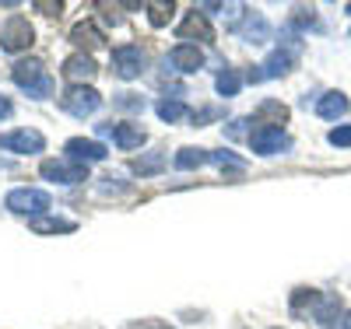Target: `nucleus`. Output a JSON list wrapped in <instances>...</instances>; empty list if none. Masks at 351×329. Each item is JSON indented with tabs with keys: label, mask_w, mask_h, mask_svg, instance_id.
I'll return each mask as SVG.
<instances>
[{
	"label": "nucleus",
	"mask_w": 351,
	"mask_h": 329,
	"mask_svg": "<svg viewBox=\"0 0 351 329\" xmlns=\"http://www.w3.org/2000/svg\"><path fill=\"white\" fill-rule=\"evenodd\" d=\"M176 32H180V39H200V42H211L215 39V28L208 25V18L204 14H186L183 21H180V28H176Z\"/></svg>",
	"instance_id": "nucleus-13"
},
{
	"label": "nucleus",
	"mask_w": 351,
	"mask_h": 329,
	"mask_svg": "<svg viewBox=\"0 0 351 329\" xmlns=\"http://www.w3.org/2000/svg\"><path fill=\"white\" fill-rule=\"evenodd\" d=\"M144 11H148V18H152L155 28H162V25L172 18V4H162V0H148V4H144Z\"/></svg>",
	"instance_id": "nucleus-26"
},
{
	"label": "nucleus",
	"mask_w": 351,
	"mask_h": 329,
	"mask_svg": "<svg viewBox=\"0 0 351 329\" xmlns=\"http://www.w3.org/2000/svg\"><path fill=\"white\" fill-rule=\"evenodd\" d=\"M211 161H215V165H221V168H225V165H232V168H243V165H246L239 155L225 151V147H221V151H211Z\"/></svg>",
	"instance_id": "nucleus-27"
},
{
	"label": "nucleus",
	"mask_w": 351,
	"mask_h": 329,
	"mask_svg": "<svg viewBox=\"0 0 351 329\" xmlns=\"http://www.w3.org/2000/svg\"><path fill=\"white\" fill-rule=\"evenodd\" d=\"M64 74H67L71 81H92V77L99 74V67H95V60H92V56L74 53V56L64 60Z\"/></svg>",
	"instance_id": "nucleus-14"
},
{
	"label": "nucleus",
	"mask_w": 351,
	"mask_h": 329,
	"mask_svg": "<svg viewBox=\"0 0 351 329\" xmlns=\"http://www.w3.org/2000/svg\"><path fill=\"white\" fill-rule=\"evenodd\" d=\"M236 36H243L246 42H267L271 39V25H267V18H263L260 11H253V14H246L236 25Z\"/></svg>",
	"instance_id": "nucleus-11"
},
{
	"label": "nucleus",
	"mask_w": 351,
	"mask_h": 329,
	"mask_svg": "<svg viewBox=\"0 0 351 329\" xmlns=\"http://www.w3.org/2000/svg\"><path fill=\"white\" fill-rule=\"evenodd\" d=\"M11 112H14V105H11V102H8L4 95H0V119H8Z\"/></svg>",
	"instance_id": "nucleus-33"
},
{
	"label": "nucleus",
	"mask_w": 351,
	"mask_h": 329,
	"mask_svg": "<svg viewBox=\"0 0 351 329\" xmlns=\"http://www.w3.org/2000/svg\"><path fill=\"white\" fill-rule=\"evenodd\" d=\"M60 109L71 112V116H77V119H88V116H95V112L102 109V95L95 92V88L74 84V88H67V92H64Z\"/></svg>",
	"instance_id": "nucleus-2"
},
{
	"label": "nucleus",
	"mask_w": 351,
	"mask_h": 329,
	"mask_svg": "<svg viewBox=\"0 0 351 329\" xmlns=\"http://www.w3.org/2000/svg\"><path fill=\"white\" fill-rule=\"evenodd\" d=\"M228 137H246V119H232V127H228Z\"/></svg>",
	"instance_id": "nucleus-32"
},
{
	"label": "nucleus",
	"mask_w": 351,
	"mask_h": 329,
	"mask_svg": "<svg viewBox=\"0 0 351 329\" xmlns=\"http://www.w3.org/2000/svg\"><path fill=\"white\" fill-rule=\"evenodd\" d=\"M67 155H71V161L88 165V161H102L109 151H106V144H102V140H84V137H74V140H67Z\"/></svg>",
	"instance_id": "nucleus-10"
},
{
	"label": "nucleus",
	"mask_w": 351,
	"mask_h": 329,
	"mask_svg": "<svg viewBox=\"0 0 351 329\" xmlns=\"http://www.w3.org/2000/svg\"><path fill=\"white\" fill-rule=\"evenodd\" d=\"M316 112L324 116V119H341V116L348 112V98H344L341 92H327L324 98L316 102Z\"/></svg>",
	"instance_id": "nucleus-20"
},
{
	"label": "nucleus",
	"mask_w": 351,
	"mask_h": 329,
	"mask_svg": "<svg viewBox=\"0 0 351 329\" xmlns=\"http://www.w3.org/2000/svg\"><path fill=\"white\" fill-rule=\"evenodd\" d=\"M155 112H158V119H165V123H176V119H183L186 116V105L180 102V98H165V102H158L155 105Z\"/></svg>",
	"instance_id": "nucleus-24"
},
{
	"label": "nucleus",
	"mask_w": 351,
	"mask_h": 329,
	"mask_svg": "<svg viewBox=\"0 0 351 329\" xmlns=\"http://www.w3.org/2000/svg\"><path fill=\"white\" fill-rule=\"evenodd\" d=\"M116 105L130 109V112H141V109H144V98H141V95H116Z\"/></svg>",
	"instance_id": "nucleus-29"
},
{
	"label": "nucleus",
	"mask_w": 351,
	"mask_h": 329,
	"mask_svg": "<svg viewBox=\"0 0 351 329\" xmlns=\"http://www.w3.org/2000/svg\"><path fill=\"white\" fill-rule=\"evenodd\" d=\"M0 147L14 151V155H43L46 140L36 130H14V133H0Z\"/></svg>",
	"instance_id": "nucleus-9"
},
{
	"label": "nucleus",
	"mask_w": 351,
	"mask_h": 329,
	"mask_svg": "<svg viewBox=\"0 0 351 329\" xmlns=\"http://www.w3.org/2000/svg\"><path fill=\"white\" fill-rule=\"evenodd\" d=\"M253 119H256L260 127H278V130H281V123H288V109H285L281 102H263Z\"/></svg>",
	"instance_id": "nucleus-17"
},
{
	"label": "nucleus",
	"mask_w": 351,
	"mask_h": 329,
	"mask_svg": "<svg viewBox=\"0 0 351 329\" xmlns=\"http://www.w3.org/2000/svg\"><path fill=\"white\" fill-rule=\"evenodd\" d=\"M250 147H253L256 155L271 158V155H281L285 147H288V137H285V130H278V127H256V130L250 133Z\"/></svg>",
	"instance_id": "nucleus-8"
},
{
	"label": "nucleus",
	"mask_w": 351,
	"mask_h": 329,
	"mask_svg": "<svg viewBox=\"0 0 351 329\" xmlns=\"http://www.w3.org/2000/svg\"><path fill=\"white\" fill-rule=\"evenodd\" d=\"M36 11H43V14H60L64 11V4H60V0H36Z\"/></svg>",
	"instance_id": "nucleus-30"
},
{
	"label": "nucleus",
	"mask_w": 351,
	"mask_h": 329,
	"mask_svg": "<svg viewBox=\"0 0 351 329\" xmlns=\"http://www.w3.org/2000/svg\"><path fill=\"white\" fill-rule=\"evenodd\" d=\"M291 64H295V53H288V49H274L267 60H263L260 74H263V77H285V74L291 70Z\"/></svg>",
	"instance_id": "nucleus-16"
},
{
	"label": "nucleus",
	"mask_w": 351,
	"mask_h": 329,
	"mask_svg": "<svg viewBox=\"0 0 351 329\" xmlns=\"http://www.w3.org/2000/svg\"><path fill=\"white\" fill-rule=\"evenodd\" d=\"M319 302H324V294H319V291L299 287L295 294H291V312H295V315H306V312H313V315H316Z\"/></svg>",
	"instance_id": "nucleus-19"
},
{
	"label": "nucleus",
	"mask_w": 351,
	"mask_h": 329,
	"mask_svg": "<svg viewBox=\"0 0 351 329\" xmlns=\"http://www.w3.org/2000/svg\"><path fill=\"white\" fill-rule=\"evenodd\" d=\"M215 88H218V95L232 98V95H239V88H243V77H239L236 70H221V74H218V81H215Z\"/></svg>",
	"instance_id": "nucleus-23"
},
{
	"label": "nucleus",
	"mask_w": 351,
	"mask_h": 329,
	"mask_svg": "<svg viewBox=\"0 0 351 329\" xmlns=\"http://www.w3.org/2000/svg\"><path fill=\"white\" fill-rule=\"evenodd\" d=\"M71 42H74L77 49H99L106 39H102V32H99L92 21H77V25L71 28Z\"/></svg>",
	"instance_id": "nucleus-15"
},
{
	"label": "nucleus",
	"mask_w": 351,
	"mask_h": 329,
	"mask_svg": "<svg viewBox=\"0 0 351 329\" xmlns=\"http://www.w3.org/2000/svg\"><path fill=\"white\" fill-rule=\"evenodd\" d=\"M112 70H116V77H123V81L141 77V70H144V53H141L137 46H116V49H112Z\"/></svg>",
	"instance_id": "nucleus-7"
},
{
	"label": "nucleus",
	"mask_w": 351,
	"mask_h": 329,
	"mask_svg": "<svg viewBox=\"0 0 351 329\" xmlns=\"http://www.w3.org/2000/svg\"><path fill=\"white\" fill-rule=\"evenodd\" d=\"M344 329H351V312H348V319H344Z\"/></svg>",
	"instance_id": "nucleus-35"
},
{
	"label": "nucleus",
	"mask_w": 351,
	"mask_h": 329,
	"mask_svg": "<svg viewBox=\"0 0 351 329\" xmlns=\"http://www.w3.org/2000/svg\"><path fill=\"white\" fill-rule=\"evenodd\" d=\"M4 203H8L11 214L39 218L43 211H49V193H43V189H11Z\"/></svg>",
	"instance_id": "nucleus-4"
},
{
	"label": "nucleus",
	"mask_w": 351,
	"mask_h": 329,
	"mask_svg": "<svg viewBox=\"0 0 351 329\" xmlns=\"http://www.w3.org/2000/svg\"><path fill=\"white\" fill-rule=\"evenodd\" d=\"M162 168H165L162 151H152L148 158H137V161H134V172H137V175H155V172H162Z\"/></svg>",
	"instance_id": "nucleus-25"
},
{
	"label": "nucleus",
	"mask_w": 351,
	"mask_h": 329,
	"mask_svg": "<svg viewBox=\"0 0 351 329\" xmlns=\"http://www.w3.org/2000/svg\"><path fill=\"white\" fill-rule=\"evenodd\" d=\"M11 81L28 92V98H49L53 95V77L43 70L39 60H18L11 67Z\"/></svg>",
	"instance_id": "nucleus-1"
},
{
	"label": "nucleus",
	"mask_w": 351,
	"mask_h": 329,
	"mask_svg": "<svg viewBox=\"0 0 351 329\" xmlns=\"http://www.w3.org/2000/svg\"><path fill=\"white\" fill-rule=\"evenodd\" d=\"M95 130H99V137H112L116 147H123V151H134V147H141L148 140L137 123H99Z\"/></svg>",
	"instance_id": "nucleus-6"
},
{
	"label": "nucleus",
	"mask_w": 351,
	"mask_h": 329,
	"mask_svg": "<svg viewBox=\"0 0 351 329\" xmlns=\"http://www.w3.org/2000/svg\"><path fill=\"white\" fill-rule=\"evenodd\" d=\"M144 329H172V326H162V322H144Z\"/></svg>",
	"instance_id": "nucleus-34"
},
{
	"label": "nucleus",
	"mask_w": 351,
	"mask_h": 329,
	"mask_svg": "<svg viewBox=\"0 0 351 329\" xmlns=\"http://www.w3.org/2000/svg\"><path fill=\"white\" fill-rule=\"evenodd\" d=\"M348 14H351V4H348Z\"/></svg>",
	"instance_id": "nucleus-36"
},
{
	"label": "nucleus",
	"mask_w": 351,
	"mask_h": 329,
	"mask_svg": "<svg viewBox=\"0 0 351 329\" xmlns=\"http://www.w3.org/2000/svg\"><path fill=\"white\" fill-rule=\"evenodd\" d=\"M77 224L74 221H64V218H36L32 221V231L39 235H56V231H74Z\"/></svg>",
	"instance_id": "nucleus-22"
},
{
	"label": "nucleus",
	"mask_w": 351,
	"mask_h": 329,
	"mask_svg": "<svg viewBox=\"0 0 351 329\" xmlns=\"http://www.w3.org/2000/svg\"><path fill=\"white\" fill-rule=\"evenodd\" d=\"M334 147H351V127L344 123V127H337V130H330V137H327Z\"/></svg>",
	"instance_id": "nucleus-28"
},
{
	"label": "nucleus",
	"mask_w": 351,
	"mask_h": 329,
	"mask_svg": "<svg viewBox=\"0 0 351 329\" xmlns=\"http://www.w3.org/2000/svg\"><path fill=\"white\" fill-rule=\"evenodd\" d=\"M337 319H341V298L324 294V302H319V308H316V322L319 326H334Z\"/></svg>",
	"instance_id": "nucleus-21"
},
{
	"label": "nucleus",
	"mask_w": 351,
	"mask_h": 329,
	"mask_svg": "<svg viewBox=\"0 0 351 329\" xmlns=\"http://www.w3.org/2000/svg\"><path fill=\"white\" fill-rule=\"evenodd\" d=\"M208 161H211V151H200V147H183V151L172 158V165L180 172H193V168L208 165Z\"/></svg>",
	"instance_id": "nucleus-18"
},
{
	"label": "nucleus",
	"mask_w": 351,
	"mask_h": 329,
	"mask_svg": "<svg viewBox=\"0 0 351 329\" xmlns=\"http://www.w3.org/2000/svg\"><path fill=\"white\" fill-rule=\"evenodd\" d=\"M32 39H36V32L28 25V18H21V14H11L4 21V28H0V49L4 53H21L32 46Z\"/></svg>",
	"instance_id": "nucleus-3"
},
{
	"label": "nucleus",
	"mask_w": 351,
	"mask_h": 329,
	"mask_svg": "<svg viewBox=\"0 0 351 329\" xmlns=\"http://www.w3.org/2000/svg\"><path fill=\"white\" fill-rule=\"evenodd\" d=\"M169 64L180 70V74H197V70L204 67V53H200L197 46H176V49L169 53Z\"/></svg>",
	"instance_id": "nucleus-12"
},
{
	"label": "nucleus",
	"mask_w": 351,
	"mask_h": 329,
	"mask_svg": "<svg viewBox=\"0 0 351 329\" xmlns=\"http://www.w3.org/2000/svg\"><path fill=\"white\" fill-rule=\"evenodd\" d=\"M218 116H221V109H200V112H193V123L204 127V123H211V119H218Z\"/></svg>",
	"instance_id": "nucleus-31"
},
{
	"label": "nucleus",
	"mask_w": 351,
	"mask_h": 329,
	"mask_svg": "<svg viewBox=\"0 0 351 329\" xmlns=\"http://www.w3.org/2000/svg\"><path fill=\"white\" fill-rule=\"evenodd\" d=\"M43 179L49 183H64V186H77V183H88V165L81 161H43Z\"/></svg>",
	"instance_id": "nucleus-5"
}]
</instances>
